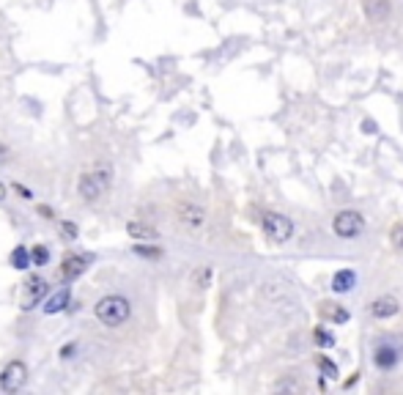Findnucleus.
Masks as SVG:
<instances>
[{
	"label": "nucleus",
	"mask_w": 403,
	"mask_h": 395,
	"mask_svg": "<svg viewBox=\"0 0 403 395\" xmlns=\"http://www.w3.org/2000/svg\"><path fill=\"white\" fill-rule=\"evenodd\" d=\"M96 318L104 324V327H121L126 318L132 316V305L126 297H118V294H110V297H102L93 308Z\"/></svg>",
	"instance_id": "nucleus-1"
},
{
	"label": "nucleus",
	"mask_w": 403,
	"mask_h": 395,
	"mask_svg": "<svg viewBox=\"0 0 403 395\" xmlns=\"http://www.w3.org/2000/svg\"><path fill=\"white\" fill-rule=\"evenodd\" d=\"M261 226H263V234H266V239H269V241H274V244L288 241L291 234H294V223H291L285 214H280V212H269V214H263Z\"/></svg>",
	"instance_id": "nucleus-2"
},
{
	"label": "nucleus",
	"mask_w": 403,
	"mask_h": 395,
	"mask_svg": "<svg viewBox=\"0 0 403 395\" xmlns=\"http://www.w3.org/2000/svg\"><path fill=\"white\" fill-rule=\"evenodd\" d=\"M47 280L44 277H39V275H33V277H28L25 283H22V288H19V308L22 311H33V308H39V302L47 297Z\"/></svg>",
	"instance_id": "nucleus-3"
},
{
	"label": "nucleus",
	"mask_w": 403,
	"mask_h": 395,
	"mask_svg": "<svg viewBox=\"0 0 403 395\" xmlns=\"http://www.w3.org/2000/svg\"><path fill=\"white\" fill-rule=\"evenodd\" d=\"M25 382H28V365H25L22 360H11V362L3 368V374H0V387H3L6 393L22 390Z\"/></svg>",
	"instance_id": "nucleus-4"
},
{
	"label": "nucleus",
	"mask_w": 403,
	"mask_h": 395,
	"mask_svg": "<svg viewBox=\"0 0 403 395\" xmlns=\"http://www.w3.org/2000/svg\"><path fill=\"white\" fill-rule=\"evenodd\" d=\"M332 228H335V234H337V237L351 239V237H357V234H362L365 220H362V214H359V212L346 209V212H340V214L332 220Z\"/></svg>",
	"instance_id": "nucleus-5"
},
{
	"label": "nucleus",
	"mask_w": 403,
	"mask_h": 395,
	"mask_svg": "<svg viewBox=\"0 0 403 395\" xmlns=\"http://www.w3.org/2000/svg\"><path fill=\"white\" fill-rule=\"evenodd\" d=\"M107 184H110L107 173H85L80 178V195L85 201H96L107 190Z\"/></svg>",
	"instance_id": "nucleus-6"
},
{
	"label": "nucleus",
	"mask_w": 403,
	"mask_h": 395,
	"mask_svg": "<svg viewBox=\"0 0 403 395\" xmlns=\"http://www.w3.org/2000/svg\"><path fill=\"white\" fill-rule=\"evenodd\" d=\"M398 360H401V349L395 343H379L376 351H373V362L382 371H393L398 365Z\"/></svg>",
	"instance_id": "nucleus-7"
},
{
	"label": "nucleus",
	"mask_w": 403,
	"mask_h": 395,
	"mask_svg": "<svg viewBox=\"0 0 403 395\" xmlns=\"http://www.w3.org/2000/svg\"><path fill=\"white\" fill-rule=\"evenodd\" d=\"M401 311V302L395 297H379L371 302V316L373 318H393Z\"/></svg>",
	"instance_id": "nucleus-8"
},
{
	"label": "nucleus",
	"mask_w": 403,
	"mask_h": 395,
	"mask_svg": "<svg viewBox=\"0 0 403 395\" xmlns=\"http://www.w3.org/2000/svg\"><path fill=\"white\" fill-rule=\"evenodd\" d=\"M85 269H88V258H82V255H69V258L61 264V277H64V280H75V277H80Z\"/></svg>",
	"instance_id": "nucleus-9"
},
{
	"label": "nucleus",
	"mask_w": 403,
	"mask_h": 395,
	"mask_svg": "<svg viewBox=\"0 0 403 395\" xmlns=\"http://www.w3.org/2000/svg\"><path fill=\"white\" fill-rule=\"evenodd\" d=\"M69 297H72V291H69V286H64L61 291H55V294L44 302V313H47V316H55V313L66 311V308H69Z\"/></svg>",
	"instance_id": "nucleus-10"
},
{
	"label": "nucleus",
	"mask_w": 403,
	"mask_h": 395,
	"mask_svg": "<svg viewBox=\"0 0 403 395\" xmlns=\"http://www.w3.org/2000/svg\"><path fill=\"white\" fill-rule=\"evenodd\" d=\"M371 22H384L390 17V0H362Z\"/></svg>",
	"instance_id": "nucleus-11"
},
{
	"label": "nucleus",
	"mask_w": 403,
	"mask_h": 395,
	"mask_svg": "<svg viewBox=\"0 0 403 395\" xmlns=\"http://www.w3.org/2000/svg\"><path fill=\"white\" fill-rule=\"evenodd\" d=\"M354 283H357V275H354L351 269H340V272H335V277H332V291H335V294H348V291L354 288Z\"/></svg>",
	"instance_id": "nucleus-12"
},
{
	"label": "nucleus",
	"mask_w": 403,
	"mask_h": 395,
	"mask_svg": "<svg viewBox=\"0 0 403 395\" xmlns=\"http://www.w3.org/2000/svg\"><path fill=\"white\" fill-rule=\"evenodd\" d=\"M178 217H181L184 226L198 228V226L203 223V209H198V206H192V203H184V206L178 209Z\"/></svg>",
	"instance_id": "nucleus-13"
},
{
	"label": "nucleus",
	"mask_w": 403,
	"mask_h": 395,
	"mask_svg": "<svg viewBox=\"0 0 403 395\" xmlns=\"http://www.w3.org/2000/svg\"><path fill=\"white\" fill-rule=\"evenodd\" d=\"M126 234L132 239H143V241H157V239H160L157 228L143 226V223H129V226H126Z\"/></svg>",
	"instance_id": "nucleus-14"
},
{
	"label": "nucleus",
	"mask_w": 403,
	"mask_h": 395,
	"mask_svg": "<svg viewBox=\"0 0 403 395\" xmlns=\"http://www.w3.org/2000/svg\"><path fill=\"white\" fill-rule=\"evenodd\" d=\"M30 264H33V258H30V250H28V247L19 244V247L11 250V266H14V269H28Z\"/></svg>",
	"instance_id": "nucleus-15"
},
{
	"label": "nucleus",
	"mask_w": 403,
	"mask_h": 395,
	"mask_svg": "<svg viewBox=\"0 0 403 395\" xmlns=\"http://www.w3.org/2000/svg\"><path fill=\"white\" fill-rule=\"evenodd\" d=\"M324 316L337 321V324H346V321H348V313H346L340 305H324Z\"/></svg>",
	"instance_id": "nucleus-16"
},
{
	"label": "nucleus",
	"mask_w": 403,
	"mask_h": 395,
	"mask_svg": "<svg viewBox=\"0 0 403 395\" xmlns=\"http://www.w3.org/2000/svg\"><path fill=\"white\" fill-rule=\"evenodd\" d=\"M30 258H33V264H36V266H44V264L50 261V250H47L44 244H36V247L30 250Z\"/></svg>",
	"instance_id": "nucleus-17"
},
{
	"label": "nucleus",
	"mask_w": 403,
	"mask_h": 395,
	"mask_svg": "<svg viewBox=\"0 0 403 395\" xmlns=\"http://www.w3.org/2000/svg\"><path fill=\"white\" fill-rule=\"evenodd\" d=\"M313 338H316V343L324 346V349H329V346H335V335L332 332H326L324 327H316V332H313Z\"/></svg>",
	"instance_id": "nucleus-18"
},
{
	"label": "nucleus",
	"mask_w": 403,
	"mask_h": 395,
	"mask_svg": "<svg viewBox=\"0 0 403 395\" xmlns=\"http://www.w3.org/2000/svg\"><path fill=\"white\" fill-rule=\"evenodd\" d=\"M135 252L143 255V258H160L162 255L160 247H146V244H135Z\"/></svg>",
	"instance_id": "nucleus-19"
},
{
	"label": "nucleus",
	"mask_w": 403,
	"mask_h": 395,
	"mask_svg": "<svg viewBox=\"0 0 403 395\" xmlns=\"http://www.w3.org/2000/svg\"><path fill=\"white\" fill-rule=\"evenodd\" d=\"M390 241H393L398 250H403V223L393 226V231H390Z\"/></svg>",
	"instance_id": "nucleus-20"
},
{
	"label": "nucleus",
	"mask_w": 403,
	"mask_h": 395,
	"mask_svg": "<svg viewBox=\"0 0 403 395\" xmlns=\"http://www.w3.org/2000/svg\"><path fill=\"white\" fill-rule=\"evenodd\" d=\"M319 368L324 371V376H329V379H335V376H337V368H335V365H332L326 357H321V360H319Z\"/></svg>",
	"instance_id": "nucleus-21"
},
{
	"label": "nucleus",
	"mask_w": 403,
	"mask_h": 395,
	"mask_svg": "<svg viewBox=\"0 0 403 395\" xmlns=\"http://www.w3.org/2000/svg\"><path fill=\"white\" fill-rule=\"evenodd\" d=\"M61 234L66 239H77V226L75 223H61Z\"/></svg>",
	"instance_id": "nucleus-22"
},
{
	"label": "nucleus",
	"mask_w": 403,
	"mask_h": 395,
	"mask_svg": "<svg viewBox=\"0 0 403 395\" xmlns=\"http://www.w3.org/2000/svg\"><path fill=\"white\" fill-rule=\"evenodd\" d=\"M209 275H212V272H209V269H200V272H198V275H195V280H198V283H200V288H203V286H206V283H209Z\"/></svg>",
	"instance_id": "nucleus-23"
},
{
	"label": "nucleus",
	"mask_w": 403,
	"mask_h": 395,
	"mask_svg": "<svg viewBox=\"0 0 403 395\" xmlns=\"http://www.w3.org/2000/svg\"><path fill=\"white\" fill-rule=\"evenodd\" d=\"M0 201H6V184L0 181Z\"/></svg>",
	"instance_id": "nucleus-24"
}]
</instances>
